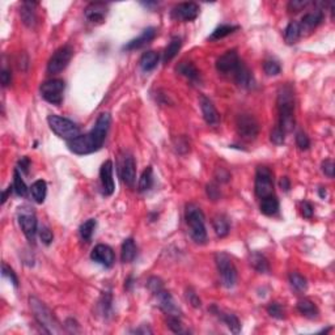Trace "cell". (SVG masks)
Here are the masks:
<instances>
[{"mask_svg": "<svg viewBox=\"0 0 335 335\" xmlns=\"http://www.w3.org/2000/svg\"><path fill=\"white\" fill-rule=\"evenodd\" d=\"M111 125V117L109 113H102L98 116L95 127L86 135H79L72 141L67 142L68 150L75 155L86 156L95 153L102 148L105 139Z\"/></svg>", "mask_w": 335, "mask_h": 335, "instance_id": "obj_1", "label": "cell"}, {"mask_svg": "<svg viewBox=\"0 0 335 335\" xmlns=\"http://www.w3.org/2000/svg\"><path fill=\"white\" fill-rule=\"evenodd\" d=\"M276 106L279 111V126L284 132H292L296 125L295 119V92L290 84L282 87L277 92Z\"/></svg>", "mask_w": 335, "mask_h": 335, "instance_id": "obj_2", "label": "cell"}, {"mask_svg": "<svg viewBox=\"0 0 335 335\" xmlns=\"http://www.w3.org/2000/svg\"><path fill=\"white\" fill-rule=\"evenodd\" d=\"M185 219L187 228H189L190 237L195 244H206L207 241V231H206V222H204L203 211L195 203H189L186 206Z\"/></svg>", "mask_w": 335, "mask_h": 335, "instance_id": "obj_3", "label": "cell"}, {"mask_svg": "<svg viewBox=\"0 0 335 335\" xmlns=\"http://www.w3.org/2000/svg\"><path fill=\"white\" fill-rule=\"evenodd\" d=\"M29 304H31V309L33 312L37 323L42 327L43 331L47 334H61L62 327L59 326L58 320L51 312V309L46 306L45 302H42L37 297H31Z\"/></svg>", "mask_w": 335, "mask_h": 335, "instance_id": "obj_4", "label": "cell"}, {"mask_svg": "<svg viewBox=\"0 0 335 335\" xmlns=\"http://www.w3.org/2000/svg\"><path fill=\"white\" fill-rule=\"evenodd\" d=\"M47 123H49L51 131L64 141H72L75 137L80 135V127L71 119L64 118L61 116H51L47 117Z\"/></svg>", "mask_w": 335, "mask_h": 335, "instance_id": "obj_5", "label": "cell"}, {"mask_svg": "<svg viewBox=\"0 0 335 335\" xmlns=\"http://www.w3.org/2000/svg\"><path fill=\"white\" fill-rule=\"evenodd\" d=\"M17 219L18 224H20V228H21L22 233L25 235L26 240L29 241L32 245L36 244V236L37 232H38V222H37V216L33 207L27 206V204L18 207Z\"/></svg>", "mask_w": 335, "mask_h": 335, "instance_id": "obj_6", "label": "cell"}, {"mask_svg": "<svg viewBox=\"0 0 335 335\" xmlns=\"http://www.w3.org/2000/svg\"><path fill=\"white\" fill-rule=\"evenodd\" d=\"M215 262H216L217 271L221 277L222 286L226 288H233L237 283V268L231 257L227 253L220 252L215 256Z\"/></svg>", "mask_w": 335, "mask_h": 335, "instance_id": "obj_7", "label": "cell"}, {"mask_svg": "<svg viewBox=\"0 0 335 335\" xmlns=\"http://www.w3.org/2000/svg\"><path fill=\"white\" fill-rule=\"evenodd\" d=\"M254 190H256V195L259 199L274 195V174L268 166L261 165L257 168Z\"/></svg>", "mask_w": 335, "mask_h": 335, "instance_id": "obj_8", "label": "cell"}, {"mask_svg": "<svg viewBox=\"0 0 335 335\" xmlns=\"http://www.w3.org/2000/svg\"><path fill=\"white\" fill-rule=\"evenodd\" d=\"M236 128L241 139L246 142L256 141L259 134V123L252 114H240L236 119Z\"/></svg>", "mask_w": 335, "mask_h": 335, "instance_id": "obj_9", "label": "cell"}, {"mask_svg": "<svg viewBox=\"0 0 335 335\" xmlns=\"http://www.w3.org/2000/svg\"><path fill=\"white\" fill-rule=\"evenodd\" d=\"M66 82L61 79H51L41 86V96L45 101L52 105H61L63 101Z\"/></svg>", "mask_w": 335, "mask_h": 335, "instance_id": "obj_10", "label": "cell"}, {"mask_svg": "<svg viewBox=\"0 0 335 335\" xmlns=\"http://www.w3.org/2000/svg\"><path fill=\"white\" fill-rule=\"evenodd\" d=\"M72 57H73V49L70 45L59 47V49L52 54L49 63H47V72L51 73V75L61 73L62 71L66 70V67L70 64Z\"/></svg>", "mask_w": 335, "mask_h": 335, "instance_id": "obj_11", "label": "cell"}, {"mask_svg": "<svg viewBox=\"0 0 335 335\" xmlns=\"http://www.w3.org/2000/svg\"><path fill=\"white\" fill-rule=\"evenodd\" d=\"M199 15V6L192 2H187V3H180L177 4L173 9H172V17L174 20H180V21L189 22L195 20Z\"/></svg>", "mask_w": 335, "mask_h": 335, "instance_id": "obj_12", "label": "cell"}, {"mask_svg": "<svg viewBox=\"0 0 335 335\" xmlns=\"http://www.w3.org/2000/svg\"><path fill=\"white\" fill-rule=\"evenodd\" d=\"M113 161L111 160H106L104 164L101 165L100 169V181H101V189H102V194L105 197H110L113 195L114 190H116V183H114L113 178Z\"/></svg>", "mask_w": 335, "mask_h": 335, "instance_id": "obj_13", "label": "cell"}, {"mask_svg": "<svg viewBox=\"0 0 335 335\" xmlns=\"http://www.w3.org/2000/svg\"><path fill=\"white\" fill-rule=\"evenodd\" d=\"M241 64V59L238 57L236 50H229L226 54H222L216 61V70L220 73L224 75H229V73H235L238 66Z\"/></svg>", "mask_w": 335, "mask_h": 335, "instance_id": "obj_14", "label": "cell"}, {"mask_svg": "<svg viewBox=\"0 0 335 335\" xmlns=\"http://www.w3.org/2000/svg\"><path fill=\"white\" fill-rule=\"evenodd\" d=\"M91 259L93 262L104 266L105 268H110L114 265L116 256H114V252L111 247L107 246V245L100 244L97 245V246H95V249L92 250Z\"/></svg>", "mask_w": 335, "mask_h": 335, "instance_id": "obj_15", "label": "cell"}, {"mask_svg": "<svg viewBox=\"0 0 335 335\" xmlns=\"http://www.w3.org/2000/svg\"><path fill=\"white\" fill-rule=\"evenodd\" d=\"M156 300L159 302V306L164 313H166L168 316H178L181 317V309L177 306L176 301H174L173 296L171 295V292H168L166 290L162 288L160 292H157L155 295Z\"/></svg>", "mask_w": 335, "mask_h": 335, "instance_id": "obj_16", "label": "cell"}, {"mask_svg": "<svg viewBox=\"0 0 335 335\" xmlns=\"http://www.w3.org/2000/svg\"><path fill=\"white\" fill-rule=\"evenodd\" d=\"M121 177L128 187H134L136 180V162L132 155L125 156L121 165Z\"/></svg>", "mask_w": 335, "mask_h": 335, "instance_id": "obj_17", "label": "cell"}, {"mask_svg": "<svg viewBox=\"0 0 335 335\" xmlns=\"http://www.w3.org/2000/svg\"><path fill=\"white\" fill-rule=\"evenodd\" d=\"M199 104H201L202 114H203V118L204 121H206V123H207L208 126L219 125L220 117L212 101H211L208 97H206V96H201V98H199Z\"/></svg>", "mask_w": 335, "mask_h": 335, "instance_id": "obj_18", "label": "cell"}, {"mask_svg": "<svg viewBox=\"0 0 335 335\" xmlns=\"http://www.w3.org/2000/svg\"><path fill=\"white\" fill-rule=\"evenodd\" d=\"M233 77H235L236 84H237L240 88L253 89L254 87H256V79H254L253 76V72H252L242 62H241L238 68L235 71V73H233Z\"/></svg>", "mask_w": 335, "mask_h": 335, "instance_id": "obj_19", "label": "cell"}, {"mask_svg": "<svg viewBox=\"0 0 335 335\" xmlns=\"http://www.w3.org/2000/svg\"><path fill=\"white\" fill-rule=\"evenodd\" d=\"M109 11V4L101 3V2H96V3H91L86 9H84V15L91 22H102L105 20Z\"/></svg>", "mask_w": 335, "mask_h": 335, "instance_id": "obj_20", "label": "cell"}, {"mask_svg": "<svg viewBox=\"0 0 335 335\" xmlns=\"http://www.w3.org/2000/svg\"><path fill=\"white\" fill-rule=\"evenodd\" d=\"M156 34H157L156 27H147V29H144V31L142 32L141 36L136 37V38H134V40H131L130 42L126 43L122 49L125 50V51H132V50L141 49V47H143L144 45L150 43L151 41L155 38Z\"/></svg>", "mask_w": 335, "mask_h": 335, "instance_id": "obj_21", "label": "cell"}, {"mask_svg": "<svg viewBox=\"0 0 335 335\" xmlns=\"http://www.w3.org/2000/svg\"><path fill=\"white\" fill-rule=\"evenodd\" d=\"M323 20V12L322 9L317 8L314 9L313 12L305 13L301 18L300 26H301V32H311L318 26Z\"/></svg>", "mask_w": 335, "mask_h": 335, "instance_id": "obj_22", "label": "cell"}, {"mask_svg": "<svg viewBox=\"0 0 335 335\" xmlns=\"http://www.w3.org/2000/svg\"><path fill=\"white\" fill-rule=\"evenodd\" d=\"M37 6V3L34 2H24L21 6V9H20V16H21V20L24 22L25 26L31 27H36L37 25V15L36 11H34V7Z\"/></svg>", "mask_w": 335, "mask_h": 335, "instance_id": "obj_23", "label": "cell"}, {"mask_svg": "<svg viewBox=\"0 0 335 335\" xmlns=\"http://www.w3.org/2000/svg\"><path fill=\"white\" fill-rule=\"evenodd\" d=\"M211 312H213V313L216 314L217 317H219L222 322L226 323L227 327H228V329L231 330L233 334H238V332L241 331L240 320L236 317L235 314L226 313V312H222V311H220V309H217L216 306H212V308H211Z\"/></svg>", "mask_w": 335, "mask_h": 335, "instance_id": "obj_24", "label": "cell"}, {"mask_svg": "<svg viewBox=\"0 0 335 335\" xmlns=\"http://www.w3.org/2000/svg\"><path fill=\"white\" fill-rule=\"evenodd\" d=\"M177 72L182 75L187 80H190L191 82H197L201 80V72H199L198 68L195 67L194 63H191V62H181L177 66Z\"/></svg>", "mask_w": 335, "mask_h": 335, "instance_id": "obj_25", "label": "cell"}, {"mask_svg": "<svg viewBox=\"0 0 335 335\" xmlns=\"http://www.w3.org/2000/svg\"><path fill=\"white\" fill-rule=\"evenodd\" d=\"M160 61V55L156 51H147L142 55L141 62H139V66H141L142 71L143 72H151V71L155 70L157 67Z\"/></svg>", "mask_w": 335, "mask_h": 335, "instance_id": "obj_26", "label": "cell"}, {"mask_svg": "<svg viewBox=\"0 0 335 335\" xmlns=\"http://www.w3.org/2000/svg\"><path fill=\"white\" fill-rule=\"evenodd\" d=\"M137 254L136 245H135L134 238H126L122 244V249H121V259L123 263H130L135 259Z\"/></svg>", "mask_w": 335, "mask_h": 335, "instance_id": "obj_27", "label": "cell"}, {"mask_svg": "<svg viewBox=\"0 0 335 335\" xmlns=\"http://www.w3.org/2000/svg\"><path fill=\"white\" fill-rule=\"evenodd\" d=\"M297 311H299L302 316H305L306 318H312V320H313V318H317L318 314H320L317 305L309 299L299 300V302H297Z\"/></svg>", "mask_w": 335, "mask_h": 335, "instance_id": "obj_28", "label": "cell"}, {"mask_svg": "<svg viewBox=\"0 0 335 335\" xmlns=\"http://www.w3.org/2000/svg\"><path fill=\"white\" fill-rule=\"evenodd\" d=\"M261 212L266 216H274L279 212V201L275 195L261 199Z\"/></svg>", "mask_w": 335, "mask_h": 335, "instance_id": "obj_29", "label": "cell"}, {"mask_svg": "<svg viewBox=\"0 0 335 335\" xmlns=\"http://www.w3.org/2000/svg\"><path fill=\"white\" fill-rule=\"evenodd\" d=\"M250 265L253 266L256 271L261 272V274H267V272H270L268 259L266 258L263 254L258 253V252H254V253L250 254Z\"/></svg>", "mask_w": 335, "mask_h": 335, "instance_id": "obj_30", "label": "cell"}, {"mask_svg": "<svg viewBox=\"0 0 335 335\" xmlns=\"http://www.w3.org/2000/svg\"><path fill=\"white\" fill-rule=\"evenodd\" d=\"M31 192L34 202L38 204H42L46 199V194H47V185H46L43 180H37L36 182L32 183Z\"/></svg>", "mask_w": 335, "mask_h": 335, "instance_id": "obj_31", "label": "cell"}, {"mask_svg": "<svg viewBox=\"0 0 335 335\" xmlns=\"http://www.w3.org/2000/svg\"><path fill=\"white\" fill-rule=\"evenodd\" d=\"M212 226L213 229H215V233L217 235V237L222 238L226 237V236H228L231 227H229L228 219H227L224 215H217V216L213 217Z\"/></svg>", "mask_w": 335, "mask_h": 335, "instance_id": "obj_32", "label": "cell"}, {"mask_svg": "<svg viewBox=\"0 0 335 335\" xmlns=\"http://www.w3.org/2000/svg\"><path fill=\"white\" fill-rule=\"evenodd\" d=\"M301 26H300V22L297 21H291L290 24L287 25L286 31H284V37H286V41L288 43H296L299 41V38L301 37Z\"/></svg>", "mask_w": 335, "mask_h": 335, "instance_id": "obj_33", "label": "cell"}, {"mask_svg": "<svg viewBox=\"0 0 335 335\" xmlns=\"http://www.w3.org/2000/svg\"><path fill=\"white\" fill-rule=\"evenodd\" d=\"M181 46H182V40H181V37H178V36L173 37V38L171 40V42H169V45H168V47L165 49V52H164L165 63L171 62L172 59H173L174 57L178 54V51L181 50Z\"/></svg>", "mask_w": 335, "mask_h": 335, "instance_id": "obj_34", "label": "cell"}, {"mask_svg": "<svg viewBox=\"0 0 335 335\" xmlns=\"http://www.w3.org/2000/svg\"><path fill=\"white\" fill-rule=\"evenodd\" d=\"M152 186H153V169L152 166H147L146 171L142 173L141 178H139L137 190L141 192L148 191Z\"/></svg>", "mask_w": 335, "mask_h": 335, "instance_id": "obj_35", "label": "cell"}, {"mask_svg": "<svg viewBox=\"0 0 335 335\" xmlns=\"http://www.w3.org/2000/svg\"><path fill=\"white\" fill-rule=\"evenodd\" d=\"M96 227H97V221H96V219H89L87 220V221L82 222L79 228V233L81 240L86 241V242H89V241L92 240L93 233H95Z\"/></svg>", "mask_w": 335, "mask_h": 335, "instance_id": "obj_36", "label": "cell"}, {"mask_svg": "<svg viewBox=\"0 0 335 335\" xmlns=\"http://www.w3.org/2000/svg\"><path fill=\"white\" fill-rule=\"evenodd\" d=\"M13 190H15L18 197H22V198L27 197V191H29L27 186L25 185L24 180H22L21 172L18 171L17 168L13 171Z\"/></svg>", "mask_w": 335, "mask_h": 335, "instance_id": "obj_37", "label": "cell"}, {"mask_svg": "<svg viewBox=\"0 0 335 335\" xmlns=\"http://www.w3.org/2000/svg\"><path fill=\"white\" fill-rule=\"evenodd\" d=\"M288 279H290L291 287H292L293 290L297 291V292H305V291L308 290V282L299 272H291Z\"/></svg>", "mask_w": 335, "mask_h": 335, "instance_id": "obj_38", "label": "cell"}, {"mask_svg": "<svg viewBox=\"0 0 335 335\" xmlns=\"http://www.w3.org/2000/svg\"><path fill=\"white\" fill-rule=\"evenodd\" d=\"M237 29H238V26H235V25H220V26H217L216 29L212 32V34L208 37V40L219 41V40H221V38H224V37L232 34L233 32H236Z\"/></svg>", "mask_w": 335, "mask_h": 335, "instance_id": "obj_39", "label": "cell"}, {"mask_svg": "<svg viewBox=\"0 0 335 335\" xmlns=\"http://www.w3.org/2000/svg\"><path fill=\"white\" fill-rule=\"evenodd\" d=\"M111 304H113V297H111V292H104L101 296L100 301H98V308H100L101 314L105 318H107L111 314Z\"/></svg>", "mask_w": 335, "mask_h": 335, "instance_id": "obj_40", "label": "cell"}, {"mask_svg": "<svg viewBox=\"0 0 335 335\" xmlns=\"http://www.w3.org/2000/svg\"><path fill=\"white\" fill-rule=\"evenodd\" d=\"M166 323L168 327L176 334H187L189 332L187 330H185L181 317H178V316H168Z\"/></svg>", "mask_w": 335, "mask_h": 335, "instance_id": "obj_41", "label": "cell"}, {"mask_svg": "<svg viewBox=\"0 0 335 335\" xmlns=\"http://www.w3.org/2000/svg\"><path fill=\"white\" fill-rule=\"evenodd\" d=\"M263 70H265V73L267 76H276V75L281 73L282 67L281 64L277 63L276 61H274V59H267L263 63Z\"/></svg>", "mask_w": 335, "mask_h": 335, "instance_id": "obj_42", "label": "cell"}, {"mask_svg": "<svg viewBox=\"0 0 335 335\" xmlns=\"http://www.w3.org/2000/svg\"><path fill=\"white\" fill-rule=\"evenodd\" d=\"M267 313L272 318H276V320H283L284 318V309L279 302H270L267 306Z\"/></svg>", "mask_w": 335, "mask_h": 335, "instance_id": "obj_43", "label": "cell"}, {"mask_svg": "<svg viewBox=\"0 0 335 335\" xmlns=\"http://www.w3.org/2000/svg\"><path fill=\"white\" fill-rule=\"evenodd\" d=\"M311 2L309 0H291L288 3V12L290 13H297L302 9H305L308 6H311Z\"/></svg>", "mask_w": 335, "mask_h": 335, "instance_id": "obj_44", "label": "cell"}, {"mask_svg": "<svg viewBox=\"0 0 335 335\" xmlns=\"http://www.w3.org/2000/svg\"><path fill=\"white\" fill-rule=\"evenodd\" d=\"M296 146L299 147V150L306 151L311 147V139L304 131H299L296 134Z\"/></svg>", "mask_w": 335, "mask_h": 335, "instance_id": "obj_45", "label": "cell"}, {"mask_svg": "<svg viewBox=\"0 0 335 335\" xmlns=\"http://www.w3.org/2000/svg\"><path fill=\"white\" fill-rule=\"evenodd\" d=\"M2 274H3L4 277H7V279H8V281L13 284V287H15V288H18V277H17V275H16L12 268L9 267L8 265H6V263H3V265H2Z\"/></svg>", "mask_w": 335, "mask_h": 335, "instance_id": "obj_46", "label": "cell"}, {"mask_svg": "<svg viewBox=\"0 0 335 335\" xmlns=\"http://www.w3.org/2000/svg\"><path fill=\"white\" fill-rule=\"evenodd\" d=\"M270 141L272 142V144L275 146H282L286 142V132L279 127H275L274 130L271 131V135H270Z\"/></svg>", "mask_w": 335, "mask_h": 335, "instance_id": "obj_47", "label": "cell"}, {"mask_svg": "<svg viewBox=\"0 0 335 335\" xmlns=\"http://www.w3.org/2000/svg\"><path fill=\"white\" fill-rule=\"evenodd\" d=\"M38 233H40V238L45 245H50L54 240V235H52L51 229L46 226H41L38 229Z\"/></svg>", "mask_w": 335, "mask_h": 335, "instance_id": "obj_48", "label": "cell"}, {"mask_svg": "<svg viewBox=\"0 0 335 335\" xmlns=\"http://www.w3.org/2000/svg\"><path fill=\"white\" fill-rule=\"evenodd\" d=\"M147 286H148V290H150L153 295H156V293L160 292V291L164 288L161 279H160V277H156V276L150 277V281H148Z\"/></svg>", "mask_w": 335, "mask_h": 335, "instance_id": "obj_49", "label": "cell"}, {"mask_svg": "<svg viewBox=\"0 0 335 335\" xmlns=\"http://www.w3.org/2000/svg\"><path fill=\"white\" fill-rule=\"evenodd\" d=\"M321 168H322V172L325 176H327L329 178H332V177H334L335 165H334V162H332V160H330V159L325 160V161L322 162V165H321Z\"/></svg>", "mask_w": 335, "mask_h": 335, "instance_id": "obj_50", "label": "cell"}, {"mask_svg": "<svg viewBox=\"0 0 335 335\" xmlns=\"http://www.w3.org/2000/svg\"><path fill=\"white\" fill-rule=\"evenodd\" d=\"M186 297H187L189 302L192 305V306H194V308H199V306L202 305V301H201V299H199V296L197 295V293H195L191 288H189V290L186 291Z\"/></svg>", "mask_w": 335, "mask_h": 335, "instance_id": "obj_51", "label": "cell"}, {"mask_svg": "<svg viewBox=\"0 0 335 335\" xmlns=\"http://www.w3.org/2000/svg\"><path fill=\"white\" fill-rule=\"evenodd\" d=\"M301 213L305 219H312L314 213V208L313 206H312V203H309V202L306 201L301 202Z\"/></svg>", "mask_w": 335, "mask_h": 335, "instance_id": "obj_52", "label": "cell"}, {"mask_svg": "<svg viewBox=\"0 0 335 335\" xmlns=\"http://www.w3.org/2000/svg\"><path fill=\"white\" fill-rule=\"evenodd\" d=\"M207 195L208 198L212 199V201H217V199L220 198V195H221V192H220V190L217 189L216 185H213V183H210V185H207Z\"/></svg>", "mask_w": 335, "mask_h": 335, "instance_id": "obj_53", "label": "cell"}, {"mask_svg": "<svg viewBox=\"0 0 335 335\" xmlns=\"http://www.w3.org/2000/svg\"><path fill=\"white\" fill-rule=\"evenodd\" d=\"M29 168H31V160L27 159V157H21V159L18 160L17 169L21 172V173L24 174L29 173Z\"/></svg>", "mask_w": 335, "mask_h": 335, "instance_id": "obj_54", "label": "cell"}, {"mask_svg": "<svg viewBox=\"0 0 335 335\" xmlns=\"http://www.w3.org/2000/svg\"><path fill=\"white\" fill-rule=\"evenodd\" d=\"M0 80H2V86H3L4 88L8 87L9 84H11V81H12L11 71L7 70V68H3V70H2V73H0Z\"/></svg>", "mask_w": 335, "mask_h": 335, "instance_id": "obj_55", "label": "cell"}, {"mask_svg": "<svg viewBox=\"0 0 335 335\" xmlns=\"http://www.w3.org/2000/svg\"><path fill=\"white\" fill-rule=\"evenodd\" d=\"M279 186L283 191L288 192L291 190V181L288 177H282L281 181H279Z\"/></svg>", "mask_w": 335, "mask_h": 335, "instance_id": "obj_56", "label": "cell"}, {"mask_svg": "<svg viewBox=\"0 0 335 335\" xmlns=\"http://www.w3.org/2000/svg\"><path fill=\"white\" fill-rule=\"evenodd\" d=\"M132 332H135V334H152V330L147 326V325H143V326L139 327V329H135Z\"/></svg>", "mask_w": 335, "mask_h": 335, "instance_id": "obj_57", "label": "cell"}, {"mask_svg": "<svg viewBox=\"0 0 335 335\" xmlns=\"http://www.w3.org/2000/svg\"><path fill=\"white\" fill-rule=\"evenodd\" d=\"M11 191H12V187H11V186H9L8 189H7L6 191L3 192V197H2V204H4V203H6L7 198H8V194H9V192H11Z\"/></svg>", "mask_w": 335, "mask_h": 335, "instance_id": "obj_58", "label": "cell"}, {"mask_svg": "<svg viewBox=\"0 0 335 335\" xmlns=\"http://www.w3.org/2000/svg\"><path fill=\"white\" fill-rule=\"evenodd\" d=\"M318 194H320L321 198L325 199V198H326V195H327L326 189H325V187H320V189H318Z\"/></svg>", "mask_w": 335, "mask_h": 335, "instance_id": "obj_59", "label": "cell"}]
</instances>
